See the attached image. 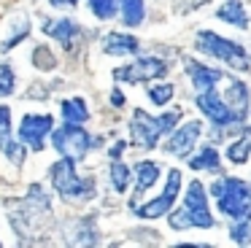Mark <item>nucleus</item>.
Instances as JSON below:
<instances>
[{"mask_svg": "<svg viewBox=\"0 0 251 248\" xmlns=\"http://www.w3.org/2000/svg\"><path fill=\"white\" fill-rule=\"evenodd\" d=\"M211 192L224 216H229L232 221L251 219V186L246 181H240V178H219Z\"/></svg>", "mask_w": 251, "mask_h": 248, "instance_id": "3", "label": "nucleus"}, {"mask_svg": "<svg viewBox=\"0 0 251 248\" xmlns=\"http://www.w3.org/2000/svg\"><path fill=\"white\" fill-rule=\"evenodd\" d=\"M200 135H202V122H189V124H184V127L176 129V132L168 138L165 151H168V154H173V156H178V159H184V156H189L192 151H195Z\"/></svg>", "mask_w": 251, "mask_h": 248, "instance_id": "11", "label": "nucleus"}, {"mask_svg": "<svg viewBox=\"0 0 251 248\" xmlns=\"http://www.w3.org/2000/svg\"><path fill=\"white\" fill-rule=\"evenodd\" d=\"M0 151H6V156L14 165H22L25 149L11 140V111H8V105H0Z\"/></svg>", "mask_w": 251, "mask_h": 248, "instance_id": "12", "label": "nucleus"}, {"mask_svg": "<svg viewBox=\"0 0 251 248\" xmlns=\"http://www.w3.org/2000/svg\"><path fill=\"white\" fill-rule=\"evenodd\" d=\"M216 16L222 22L235 25V27H246V25H249V16H246L243 3H240V0H224V5L216 11Z\"/></svg>", "mask_w": 251, "mask_h": 248, "instance_id": "16", "label": "nucleus"}, {"mask_svg": "<svg viewBox=\"0 0 251 248\" xmlns=\"http://www.w3.org/2000/svg\"><path fill=\"white\" fill-rule=\"evenodd\" d=\"M249 154H251V140H249V138L232 143V146H229V151H227L229 162H235V165H243V162L249 159Z\"/></svg>", "mask_w": 251, "mask_h": 248, "instance_id": "23", "label": "nucleus"}, {"mask_svg": "<svg viewBox=\"0 0 251 248\" xmlns=\"http://www.w3.org/2000/svg\"><path fill=\"white\" fill-rule=\"evenodd\" d=\"M27 32H30V22L25 19V16H19L17 19V25H14V30H11V35L6 38V41L0 43V51L6 54V51H11L14 46H17L19 41H25V38H27Z\"/></svg>", "mask_w": 251, "mask_h": 248, "instance_id": "20", "label": "nucleus"}, {"mask_svg": "<svg viewBox=\"0 0 251 248\" xmlns=\"http://www.w3.org/2000/svg\"><path fill=\"white\" fill-rule=\"evenodd\" d=\"M195 46L200 49L202 54H208V57H213V59H222L224 65H229V68H235V70H249V62H251L249 51H246L240 43L229 41V38H222L211 30H202L200 35H197Z\"/></svg>", "mask_w": 251, "mask_h": 248, "instance_id": "5", "label": "nucleus"}, {"mask_svg": "<svg viewBox=\"0 0 251 248\" xmlns=\"http://www.w3.org/2000/svg\"><path fill=\"white\" fill-rule=\"evenodd\" d=\"M33 62H35V68H41V70H51L57 65V59H54V54H51L46 46H38L33 51Z\"/></svg>", "mask_w": 251, "mask_h": 248, "instance_id": "25", "label": "nucleus"}, {"mask_svg": "<svg viewBox=\"0 0 251 248\" xmlns=\"http://www.w3.org/2000/svg\"><path fill=\"white\" fill-rule=\"evenodd\" d=\"M176 89L170 84H159V86H149V97H151V102H157V105H168L170 100H173Z\"/></svg>", "mask_w": 251, "mask_h": 248, "instance_id": "24", "label": "nucleus"}, {"mask_svg": "<svg viewBox=\"0 0 251 248\" xmlns=\"http://www.w3.org/2000/svg\"><path fill=\"white\" fill-rule=\"evenodd\" d=\"M76 159L62 156L60 162H54L49 170L51 186L57 189V194H62L65 199H89L95 194V181L92 178H78L76 175Z\"/></svg>", "mask_w": 251, "mask_h": 248, "instance_id": "4", "label": "nucleus"}, {"mask_svg": "<svg viewBox=\"0 0 251 248\" xmlns=\"http://www.w3.org/2000/svg\"><path fill=\"white\" fill-rule=\"evenodd\" d=\"M235 243H249L251 240V219H243V221H235L232 229H229Z\"/></svg>", "mask_w": 251, "mask_h": 248, "instance_id": "26", "label": "nucleus"}, {"mask_svg": "<svg viewBox=\"0 0 251 248\" xmlns=\"http://www.w3.org/2000/svg\"><path fill=\"white\" fill-rule=\"evenodd\" d=\"M141 49V41L132 35H125V32H108L103 38V51L114 54V57H125V54H135Z\"/></svg>", "mask_w": 251, "mask_h": 248, "instance_id": "14", "label": "nucleus"}, {"mask_svg": "<svg viewBox=\"0 0 251 248\" xmlns=\"http://www.w3.org/2000/svg\"><path fill=\"white\" fill-rule=\"evenodd\" d=\"M44 32H46V35H51L54 41H60L65 49H73L76 38L81 35V27H78L73 19H49L44 25Z\"/></svg>", "mask_w": 251, "mask_h": 248, "instance_id": "13", "label": "nucleus"}, {"mask_svg": "<svg viewBox=\"0 0 251 248\" xmlns=\"http://www.w3.org/2000/svg\"><path fill=\"white\" fill-rule=\"evenodd\" d=\"M130 175L132 173L127 170L125 165H122L119 159H114V165H111V183H114L116 192H127V183H130Z\"/></svg>", "mask_w": 251, "mask_h": 248, "instance_id": "22", "label": "nucleus"}, {"mask_svg": "<svg viewBox=\"0 0 251 248\" xmlns=\"http://www.w3.org/2000/svg\"><path fill=\"white\" fill-rule=\"evenodd\" d=\"M168 73V65L157 57H141L135 62L125 65V68L114 70L116 81H127V84H143V81H154L159 75Z\"/></svg>", "mask_w": 251, "mask_h": 248, "instance_id": "9", "label": "nucleus"}, {"mask_svg": "<svg viewBox=\"0 0 251 248\" xmlns=\"http://www.w3.org/2000/svg\"><path fill=\"white\" fill-rule=\"evenodd\" d=\"M178 192H181V170H178V167H173V170H168V183H165V192L159 194L157 199L141 205V208H132V210H135L138 219H159V216L170 213L173 202L178 199Z\"/></svg>", "mask_w": 251, "mask_h": 248, "instance_id": "8", "label": "nucleus"}, {"mask_svg": "<svg viewBox=\"0 0 251 248\" xmlns=\"http://www.w3.org/2000/svg\"><path fill=\"white\" fill-rule=\"evenodd\" d=\"M246 138H249V140H251V132H249V135H246Z\"/></svg>", "mask_w": 251, "mask_h": 248, "instance_id": "31", "label": "nucleus"}, {"mask_svg": "<svg viewBox=\"0 0 251 248\" xmlns=\"http://www.w3.org/2000/svg\"><path fill=\"white\" fill-rule=\"evenodd\" d=\"M178 119H181V108L178 111H170V113H162V116H151V113H146L143 108H135L132 122H130L132 143H135L138 149H154V146L159 143V138L178 124Z\"/></svg>", "mask_w": 251, "mask_h": 248, "instance_id": "1", "label": "nucleus"}, {"mask_svg": "<svg viewBox=\"0 0 251 248\" xmlns=\"http://www.w3.org/2000/svg\"><path fill=\"white\" fill-rule=\"evenodd\" d=\"M78 0H51V5H76Z\"/></svg>", "mask_w": 251, "mask_h": 248, "instance_id": "30", "label": "nucleus"}, {"mask_svg": "<svg viewBox=\"0 0 251 248\" xmlns=\"http://www.w3.org/2000/svg\"><path fill=\"white\" fill-rule=\"evenodd\" d=\"M122 3V19H125L127 27H138L146 16V5L143 0H119Z\"/></svg>", "mask_w": 251, "mask_h": 248, "instance_id": "18", "label": "nucleus"}, {"mask_svg": "<svg viewBox=\"0 0 251 248\" xmlns=\"http://www.w3.org/2000/svg\"><path fill=\"white\" fill-rule=\"evenodd\" d=\"M157 178H159V165L157 162H149V159L138 162L135 165V199L141 197L151 183H157ZM135 199H132V202H135Z\"/></svg>", "mask_w": 251, "mask_h": 248, "instance_id": "15", "label": "nucleus"}, {"mask_svg": "<svg viewBox=\"0 0 251 248\" xmlns=\"http://www.w3.org/2000/svg\"><path fill=\"white\" fill-rule=\"evenodd\" d=\"M62 116H65V122L84 124V122L89 119L87 102H84L81 97H73V100H65V102H62Z\"/></svg>", "mask_w": 251, "mask_h": 248, "instance_id": "19", "label": "nucleus"}, {"mask_svg": "<svg viewBox=\"0 0 251 248\" xmlns=\"http://www.w3.org/2000/svg\"><path fill=\"white\" fill-rule=\"evenodd\" d=\"M122 151H125V140H119V143H116L114 149L108 151V154H111V159H119V156H122Z\"/></svg>", "mask_w": 251, "mask_h": 248, "instance_id": "28", "label": "nucleus"}, {"mask_svg": "<svg viewBox=\"0 0 251 248\" xmlns=\"http://www.w3.org/2000/svg\"><path fill=\"white\" fill-rule=\"evenodd\" d=\"M11 92H14V70H11V65L0 62V95L6 97Z\"/></svg>", "mask_w": 251, "mask_h": 248, "instance_id": "27", "label": "nucleus"}, {"mask_svg": "<svg viewBox=\"0 0 251 248\" xmlns=\"http://www.w3.org/2000/svg\"><path fill=\"white\" fill-rule=\"evenodd\" d=\"M51 127H54V119L49 113H41V116L38 113H27L19 124V138L33 151H44V140L51 132Z\"/></svg>", "mask_w": 251, "mask_h": 248, "instance_id": "10", "label": "nucleus"}, {"mask_svg": "<svg viewBox=\"0 0 251 248\" xmlns=\"http://www.w3.org/2000/svg\"><path fill=\"white\" fill-rule=\"evenodd\" d=\"M197 108L205 113L208 119L213 122L216 129H229V127H243L246 119L229 105L227 100L222 97V92L216 86H208V89L197 92Z\"/></svg>", "mask_w": 251, "mask_h": 248, "instance_id": "6", "label": "nucleus"}, {"mask_svg": "<svg viewBox=\"0 0 251 248\" xmlns=\"http://www.w3.org/2000/svg\"><path fill=\"white\" fill-rule=\"evenodd\" d=\"M111 102H114V105H122V102H125V97H122V92L116 89L114 95H111Z\"/></svg>", "mask_w": 251, "mask_h": 248, "instance_id": "29", "label": "nucleus"}, {"mask_svg": "<svg viewBox=\"0 0 251 248\" xmlns=\"http://www.w3.org/2000/svg\"><path fill=\"white\" fill-rule=\"evenodd\" d=\"M168 221H170L173 229H189V226L211 229L213 226V216H211V210H208V197H205V189H202L200 181L189 183V192H186V197H184L181 210H173Z\"/></svg>", "mask_w": 251, "mask_h": 248, "instance_id": "2", "label": "nucleus"}, {"mask_svg": "<svg viewBox=\"0 0 251 248\" xmlns=\"http://www.w3.org/2000/svg\"><path fill=\"white\" fill-rule=\"evenodd\" d=\"M119 0H89V8L98 19H114V14L119 11Z\"/></svg>", "mask_w": 251, "mask_h": 248, "instance_id": "21", "label": "nucleus"}, {"mask_svg": "<svg viewBox=\"0 0 251 248\" xmlns=\"http://www.w3.org/2000/svg\"><path fill=\"white\" fill-rule=\"evenodd\" d=\"M51 143L60 151L62 156H71V159H81L89 149H92V135L87 129H81V124L65 122V127L51 129Z\"/></svg>", "mask_w": 251, "mask_h": 248, "instance_id": "7", "label": "nucleus"}, {"mask_svg": "<svg viewBox=\"0 0 251 248\" xmlns=\"http://www.w3.org/2000/svg\"><path fill=\"white\" fill-rule=\"evenodd\" d=\"M189 167L192 170H213V173H219L222 170V159H219V151L216 149H211V146H208V149H202L200 154L197 156H192L189 159Z\"/></svg>", "mask_w": 251, "mask_h": 248, "instance_id": "17", "label": "nucleus"}]
</instances>
